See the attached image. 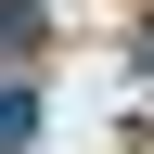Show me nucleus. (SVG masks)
I'll return each mask as SVG.
<instances>
[{"label":"nucleus","instance_id":"2","mask_svg":"<svg viewBox=\"0 0 154 154\" xmlns=\"http://www.w3.org/2000/svg\"><path fill=\"white\" fill-rule=\"evenodd\" d=\"M0 51H38V0H0Z\"/></svg>","mask_w":154,"mask_h":154},{"label":"nucleus","instance_id":"1","mask_svg":"<svg viewBox=\"0 0 154 154\" xmlns=\"http://www.w3.org/2000/svg\"><path fill=\"white\" fill-rule=\"evenodd\" d=\"M38 141V90H26V77H0V154H26Z\"/></svg>","mask_w":154,"mask_h":154}]
</instances>
